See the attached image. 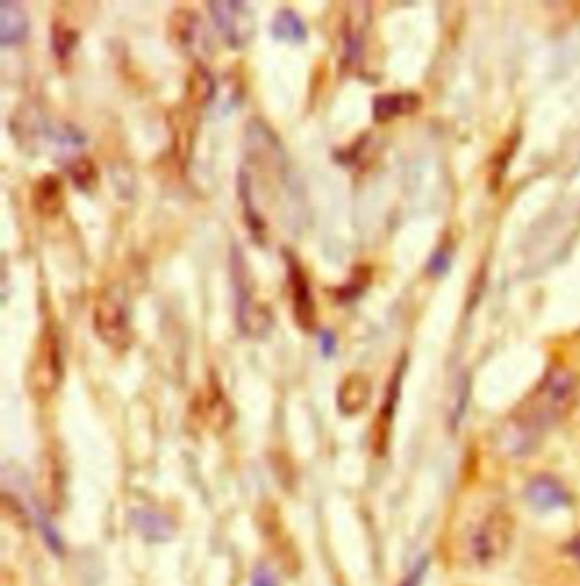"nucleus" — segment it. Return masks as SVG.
<instances>
[{"label":"nucleus","instance_id":"f257e3e1","mask_svg":"<svg viewBox=\"0 0 580 586\" xmlns=\"http://www.w3.org/2000/svg\"><path fill=\"white\" fill-rule=\"evenodd\" d=\"M231 272H234V288H236V303H238V326H241V331L252 337H261L270 331L275 318H272L268 306L257 297V288L252 281L248 261L238 248L231 250Z\"/></svg>","mask_w":580,"mask_h":586},{"label":"nucleus","instance_id":"f03ea898","mask_svg":"<svg viewBox=\"0 0 580 586\" xmlns=\"http://www.w3.org/2000/svg\"><path fill=\"white\" fill-rule=\"evenodd\" d=\"M513 537H515V521L510 512L492 509L471 532L469 539L471 560L479 566H492L501 562L510 545H513Z\"/></svg>","mask_w":580,"mask_h":586},{"label":"nucleus","instance_id":"7ed1b4c3","mask_svg":"<svg viewBox=\"0 0 580 586\" xmlns=\"http://www.w3.org/2000/svg\"><path fill=\"white\" fill-rule=\"evenodd\" d=\"M64 376L61 363V342L59 331L53 324H46L39 337L37 349H34L30 369H27V386L34 397H50L57 392Z\"/></svg>","mask_w":580,"mask_h":586},{"label":"nucleus","instance_id":"20e7f679","mask_svg":"<svg viewBox=\"0 0 580 586\" xmlns=\"http://www.w3.org/2000/svg\"><path fill=\"white\" fill-rule=\"evenodd\" d=\"M91 324L100 342L107 344L112 352L123 354L132 347V324L127 318V310L114 297L102 295L95 299Z\"/></svg>","mask_w":580,"mask_h":586},{"label":"nucleus","instance_id":"39448f33","mask_svg":"<svg viewBox=\"0 0 580 586\" xmlns=\"http://www.w3.org/2000/svg\"><path fill=\"white\" fill-rule=\"evenodd\" d=\"M214 23L220 32V37L225 39V44L234 50H241L246 48L257 34V16L252 12V8L248 3H209Z\"/></svg>","mask_w":580,"mask_h":586},{"label":"nucleus","instance_id":"423d86ee","mask_svg":"<svg viewBox=\"0 0 580 586\" xmlns=\"http://www.w3.org/2000/svg\"><path fill=\"white\" fill-rule=\"evenodd\" d=\"M286 261V274H288V290H291V303H293V318L302 331H314L318 324V308L311 290V281L306 277V272L297 256L288 250H284Z\"/></svg>","mask_w":580,"mask_h":586},{"label":"nucleus","instance_id":"0eeeda50","mask_svg":"<svg viewBox=\"0 0 580 586\" xmlns=\"http://www.w3.org/2000/svg\"><path fill=\"white\" fill-rule=\"evenodd\" d=\"M168 37L178 50L191 57H202L209 50V37L204 32L200 16L189 8H178L168 19Z\"/></svg>","mask_w":580,"mask_h":586},{"label":"nucleus","instance_id":"6e6552de","mask_svg":"<svg viewBox=\"0 0 580 586\" xmlns=\"http://www.w3.org/2000/svg\"><path fill=\"white\" fill-rule=\"evenodd\" d=\"M524 498L528 505L542 514L558 512L571 505V494L565 487V482L551 473H537L526 482Z\"/></svg>","mask_w":580,"mask_h":586},{"label":"nucleus","instance_id":"1a4fd4ad","mask_svg":"<svg viewBox=\"0 0 580 586\" xmlns=\"http://www.w3.org/2000/svg\"><path fill=\"white\" fill-rule=\"evenodd\" d=\"M369 399H372V383L365 374H359V371H352L350 376H345L336 392L338 410L348 417L359 415L361 410H365Z\"/></svg>","mask_w":580,"mask_h":586},{"label":"nucleus","instance_id":"9d476101","mask_svg":"<svg viewBox=\"0 0 580 586\" xmlns=\"http://www.w3.org/2000/svg\"><path fill=\"white\" fill-rule=\"evenodd\" d=\"M66 193L64 182L55 175H44L37 184L32 186V209L42 218H57L64 211Z\"/></svg>","mask_w":580,"mask_h":586},{"label":"nucleus","instance_id":"9b49d317","mask_svg":"<svg viewBox=\"0 0 580 586\" xmlns=\"http://www.w3.org/2000/svg\"><path fill=\"white\" fill-rule=\"evenodd\" d=\"M132 526L146 541H155V543L173 539L175 528H178L175 521L170 519L168 514L157 512V509H148V507L132 512Z\"/></svg>","mask_w":580,"mask_h":586},{"label":"nucleus","instance_id":"f8f14e48","mask_svg":"<svg viewBox=\"0 0 580 586\" xmlns=\"http://www.w3.org/2000/svg\"><path fill=\"white\" fill-rule=\"evenodd\" d=\"M422 97L418 93H384L374 97L372 116L377 123H390L399 116H411L420 110Z\"/></svg>","mask_w":580,"mask_h":586},{"label":"nucleus","instance_id":"ddd939ff","mask_svg":"<svg viewBox=\"0 0 580 586\" xmlns=\"http://www.w3.org/2000/svg\"><path fill=\"white\" fill-rule=\"evenodd\" d=\"M200 415L216 433H223L225 428H229V424L234 420L231 405H229L227 397L223 394V388L218 386V381H214V378H212L207 394H202Z\"/></svg>","mask_w":580,"mask_h":586},{"label":"nucleus","instance_id":"4468645a","mask_svg":"<svg viewBox=\"0 0 580 586\" xmlns=\"http://www.w3.org/2000/svg\"><path fill=\"white\" fill-rule=\"evenodd\" d=\"M30 32V21L25 10L19 3H10L3 0L0 3V46H19L27 39Z\"/></svg>","mask_w":580,"mask_h":586},{"label":"nucleus","instance_id":"2eb2a0df","mask_svg":"<svg viewBox=\"0 0 580 586\" xmlns=\"http://www.w3.org/2000/svg\"><path fill=\"white\" fill-rule=\"evenodd\" d=\"M270 34L272 39L293 46H299L309 39V30H306V23L299 19L295 10H280L275 21L270 25Z\"/></svg>","mask_w":580,"mask_h":586},{"label":"nucleus","instance_id":"dca6fc26","mask_svg":"<svg viewBox=\"0 0 580 586\" xmlns=\"http://www.w3.org/2000/svg\"><path fill=\"white\" fill-rule=\"evenodd\" d=\"M403 367L406 360L401 363V367H397L393 381L388 386V397H386V405L379 412V420L377 426H374V433H377V451L384 453L386 451V444H388V433H390V424H393V415H395V407H397V399H399V390H401V378H403Z\"/></svg>","mask_w":580,"mask_h":586},{"label":"nucleus","instance_id":"f3484780","mask_svg":"<svg viewBox=\"0 0 580 586\" xmlns=\"http://www.w3.org/2000/svg\"><path fill=\"white\" fill-rule=\"evenodd\" d=\"M50 44H53V53L59 61H66L71 57L80 44V32L78 27L66 21V19H55L50 25Z\"/></svg>","mask_w":580,"mask_h":586},{"label":"nucleus","instance_id":"a211bd4d","mask_svg":"<svg viewBox=\"0 0 580 586\" xmlns=\"http://www.w3.org/2000/svg\"><path fill=\"white\" fill-rule=\"evenodd\" d=\"M214 93H216L214 78L209 76V71L202 64H195L193 73L189 76V87H186L189 102L200 110V107L207 105V102L214 97Z\"/></svg>","mask_w":580,"mask_h":586},{"label":"nucleus","instance_id":"6ab92c4d","mask_svg":"<svg viewBox=\"0 0 580 586\" xmlns=\"http://www.w3.org/2000/svg\"><path fill=\"white\" fill-rule=\"evenodd\" d=\"M68 172H71V180L80 191H91L98 184V168L89 157L76 159L68 165Z\"/></svg>","mask_w":580,"mask_h":586},{"label":"nucleus","instance_id":"aec40b11","mask_svg":"<svg viewBox=\"0 0 580 586\" xmlns=\"http://www.w3.org/2000/svg\"><path fill=\"white\" fill-rule=\"evenodd\" d=\"M367 284H369V269L365 267H359L354 274H352V279H350V284H345V288H340V297H338V301L340 303H345V301H350V299H356L365 288H367Z\"/></svg>","mask_w":580,"mask_h":586},{"label":"nucleus","instance_id":"412c9836","mask_svg":"<svg viewBox=\"0 0 580 586\" xmlns=\"http://www.w3.org/2000/svg\"><path fill=\"white\" fill-rule=\"evenodd\" d=\"M450 263H452V252L447 248H440L429 261V272L435 274V277H442V274L450 269Z\"/></svg>","mask_w":580,"mask_h":586},{"label":"nucleus","instance_id":"4be33fe9","mask_svg":"<svg viewBox=\"0 0 580 586\" xmlns=\"http://www.w3.org/2000/svg\"><path fill=\"white\" fill-rule=\"evenodd\" d=\"M250 586H280L277 577L272 575L265 566H257L252 573V584Z\"/></svg>","mask_w":580,"mask_h":586},{"label":"nucleus","instance_id":"5701e85b","mask_svg":"<svg viewBox=\"0 0 580 586\" xmlns=\"http://www.w3.org/2000/svg\"><path fill=\"white\" fill-rule=\"evenodd\" d=\"M565 553L580 568V530L565 543Z\"/></svg>","mask_w":580,"mask_h":586},{"label":"nucleus","instance_id":"b1692460","mask_svg":"<svg viewBox=\"0 0 580 586\" xmlns=\"http://www.w3.org/2000/svg\"><path fill=\"white\" fill-rule=\"evenodd\" d=\"M320 344H322V354L325 356H333L336 354V335L331 331H325L322 337H320Z\"/></svg>","mask_w":580,"mask_h":586},{"label":"nucleus","instance_id":"393cba45","mask_svg":"<svg viewBox=\"0 0 580 586\" xmlns=\"http://www.w3.org/2000/svg\"><path fill=\"white\" fill-rule=\"evenodd\" d=\"M422 573H424V566H420V568H416L411 575H408L399 586H420V582H422Z\"/></svg>","mask_w":580,"mask_h":586}]
</instances>
